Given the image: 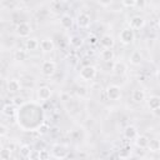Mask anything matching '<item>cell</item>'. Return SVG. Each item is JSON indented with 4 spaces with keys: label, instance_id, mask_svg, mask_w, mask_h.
<instances>
[{
    "label": "cell",
    "instance_id": "obj_1",
    "mask_svg": "<svg viewBox=\"0 0 160 160\" xmlns=\"http://www.w3.org/2000/svg\"><path fill=\"white\" fill-rule=\"evenodd\" d=\"M96 68L92 66V65H85L80 69V72H79V76L84 80V81H90V80H94L95 76H96Z\"/></svg>",
    "mask_w": 160,
    "mask_h": 160
},
{
    "label": "cell",
    "instance_id": "obj_2",
    "mask_svg": "<svg viewBox=\"0 0 160 160\" xmlns=\"http://www.w3.org/2000/svg\"><path fill=\"white\" fill-rule=\"evenodd\" d=\"M119 38H120V42L124 44V45H130L134 39H135V35H134V30L131 28H125L120 31L119 34Z\"/></svg>",
    "mask_w": 160,
    "mask_h": 160
},
{
    "label": "cell",
    "instance_id": "obj_3",
    "mask_svg": "<svg viewBox=\"0 0 160 160\" xmlns=\"http://www.w3.org/2000/svg\"><path fill=\"white\" fill-rule=\"evenodd\" d=\"M56 71V64L52 60H45L41 64V74L46 78H51Z\"/></svg>",
    "mask_w": 160,
    "mask_h": 160
},
{
    "label": "cell",
    "instance_id": "obj_4",
    "mask_svg": "<svg viewBox=\"0 0 160 160\" xmlns=\"http://www.w3.org/2000/svg\"><path fill=\"white\" fill-rule=\"evenodd\" d=\"M51 156L55 159H65L68 156L66 146L62 144H55L51 148Z\"/></svg>",
    "mask_w": 160,
    "mask_h": 160
},
{
    "label": "cell",
    "instance_id": "obj_5",
    "mask_svg": "<svg viewBox=\"0 0 160 160\" xmlns=\"http://www.w3.org/2000/svg\"><path fill=\"white\" fill-rule=\"evenodd\" d=\"M15 31H16V35H18L19 38H28V36L30 35V32L32 31V29H31V25H30L29 22L22 21V22H20V24H18Z\"/></svg>",
    "mask_w": 160,
    "mask_h": 160
},
{
    "label": "cell",
    "instance_id": "obj_6",
    "mask_svg": "<svg viewBox=\"0 0 160 160\" xmlns=\"http://www.w3.org/2000/svg\"><path fill=\"white\" fill-rule=\"evenodd\" d=\"M106 96L109 100H112V101H116L121 98V89L120 86L118 85H110L108 89H106Z\"/></svg>",
    "mask_w": 160,
    "mask_h": 160
},
{
    "label": "cell",
    "instance_id": "obj_7",
    "mask_svg": "<svg viewBox=\"0 0 160 160\" xmlns=\"http://www.w3.org/2000/svg\"><path fill=\"white\" fill-rule=\"evenodd\" d=\"M144 26H145V19L140 15L132 16L129 21V28H131L132 30H139V29H142Z\"/></svg>",
    "mask_w": 160,
    "mask_h": 160
},
{
    "label": "cell",
    "instance_id": "obj_8",
    "mask_svg": "<svg viewBox=\"0 0 160 160\" xmlns=\"http://www.w3.org/2000/svg\"><path fill=\"white\" fill-rule=\"evenodd\" d=\"M76 24L81 29H88L90 26V24H91V19L86 12H80L78 15V18H76Z\"/></svg>",
    "mask_w": 160,
    "mask_h": 160
},
{
    "label": "cell",
    "instance_id": "obj_9",
    "mask_svg": "<svg viewBox=\"0 0 160 160\" xmlns=\"http://www.w3.org/2000/svg\"><path fill=\"white\" fill-rule=\"evenodd\" d=\"M40 49L44 51V52H52L54 49H55V44L52 41V39L50 38H45L40 41Z\"/></svg>",
    "mask_w": 160,
    "mask_h": 160
},
{
    "label": "cell",
    "instance_id": "obj_10",
    "mask_svg": "<svg viewBox=\"0 0 160 160\" xmlns=\"http://www.w3.org/2000/svg\"><path fill=\"white\" fill-rule=\"evenodd\" d=\"M112 72H114L115 75H118V76L125 75V74L128 72V66H126V64L122 62V61H116V62L114 64V66H112Z\"/></svg>",
    "mask_w": 160,
    "mask_h": 160
},
{
    "label": "cell",
    "instance_id": "obj_11",
    "mask_svg": "<svg viewBox=\"0 0 160 160\" xmlns=\"http://www.w3.org/2000/svg\"><path fill=\"white\" fill-rule=\"evenodd\" d=\"M100 44H101V46L104 49H112L114 45H115V40H114V38L110 34H105V35L101 36Z\"/></svg>",
    "mask_w": 160,
    "mask_h": 160
},
{
    "label": "cell",
    "instance_id": "obj_12",
    "mask_svg": "<svg viewBox=\"0 0 160 160\" xmlns=\"http://www.w3.org/2000/svg\"><path fill=\"white\" fill-rule=\"evenodd\" d=\"M51 95H52V91H51V89L49 86H40L38 89V98L40 100L46 101V100H49L51 98Z\"/></svg>",
    "mask_w": 160,
    "mask_h": 160
},
{
    "label": "cell",
    "instance_id": "obj_13",
    "mask_svg": "<svg viewBox=\"0 0 160 160\" xmlns=\"http://www.w3.org/2000/svg\"><path fill=\"white\" fill-rule=\"evenodd\" d=\"M6 89L9 92H18L21 89V82L18 79H10L6 82Z\"/></svg>",
    "mask_w": 160,
    "mask_h": 160
},
{
    "label": "cell",
    "instance_id": "obj_14",
    "mask_svg": "<svg viewBox=\"0 0 160 160\" xmlns=\"http://www.w3.org/2000/svg\"><path fill=\"white\" fill-rule=\"evenodd\" d=\"M129 61L131 65L134 66H138L142 62V54L139 51V50H134L131 54H130V58H129Z\"/></svg>",
    "mask_w": 160,
    "mask_h": 160
},
{
    "label": "cell",
    "instance_id": "obj_15",
    "mask_svg": "<svg viewBox=\"0 0 160 160\" xmlns=\"http://www.w3.org/2000/svg\"><path fill=\"white\" fill-rule=\"evenodd\" d=\"M145 98H146V95H145V91H144L142 89H135V90L132 91V94H131V99H132L134 102H136V104L142 102V101L145 100Z\"/></svg>",
    "mask_w": 160,
    "mask_h": 160
},
{
    "label": "cell",
    "instance_id": "obj_16",
    "mask_svg": "<svg viewBox=\"0 0 160 160\" xmlns=\"http://www.w3.org/2000/svg\"><path fill=\"white\" fill-rule=\"evenodd\" d=\"M138 135H139V134H138V129H136L134 125H129V126H126V128L124 129V136H125V139H128V140H132V139H135Z\"/></svg>",
    "mask_w": 160,
    "mask_h": 160
},
{
    "label": "cell",
    "instance_id": "obj_17",
    "mask_svg": "<svg viewBox=\"0 0 160 160\" xmlns=\"http://www.w3.org/2000/svg\"><path fill=\"white\" fill-rule=\"evenodd\" d=\"M38 48H40V42L38 41L36 38H29L25 41V49L28 51H35Z\"/></svg>",
    "mask_w": 160,
    "mask_h": 160
},
{
    "label": "cell",
    "instance_id": "obj_18",
    "mask_svg": "<svg viewBox=\"0 0 160 160\" xmlns=\"http://www.w3.org/2000/svg\"><path fill=\"white\" fill-rule=\"evenodd\" d=\"M149 138L146 136V135H138L136 138H135V145L138 146V148H140V149H144V148H148V145H149Z\"/></svg>",
    "mask_w": 160,
    "mask_h": 160
},
{
    "label": "cell",
    "instance_id": "obj_19",
    "mask_svg": "<svg viewBox=\"0 0 160 160\" xmlns=\"http://www.w3.org/2000/svg\"><path fill=\"white\" fill-rule=\"evenodd\" d=\"M100 56H101V59H102L104 61L109 62V61H112V60H114V58H115V52H114L112 49H104V50L101 51Z\"/></svg>",
    "mask_w": 160,
    "mask_h": 160
},
{
    "label": "cell",
    "instance_id": "obj_20",
    "mask_svg": "<svg viewBox=\"0 0 160 160\" xmlns=\"http://www.w3.org/2000/svg\"><path fill=\"white\" fill-rule=\"evenodd\" d=\"M60 24L64 29H70L72 26V18L69 14H64L60 18Z\"/></svg>",
    "mask_w": 160,
    "mask_h": 160
},
{
    "label": "cell",
    "instance_id": "obj_21",
    "mask_svg": "<svg viewBox=\"0 0 160 160\" xmlns=\"http://www.w3.org/2000/svg\"><path fill=\"white\" fill-rule=\"evenodd\" d=\"M14 59L16 61H25L28 59V50L25 49H18L14 51Z\"/></svg>",
    "mask_w": 160,
    "mask_h": 160
},
{
    "label": "cell",
    "instance_id": "obj_22",
    "mask_svg": "<svg viewBox=\"0 0 160 160\" xmlns=\"http://www.w3.org/2000/svg\"><path fill=\"white\" fill-rule=\"evenodd\" d=\"M148 106H149L150 110H154L156 108H160V96H158V95L150 96L149 100H148Z\"/></svg>",
    "mask_w": 160,
    "mask_h": 160
},
{
    "label": "cell",
    "instance_id": "obj_23",
    "mask_svg": "<svg viewBox=\"0 0 160 160\" xmlns=\"http://www.w3.org/2000/svg\"><path fill=\"white\" fill-rule=\"evenodd\" d=\"M148 149L152 152H156V151H160V140L159 139H151L149 141V145H148Z\"/></svg>",
    "mask_w": 160,
    "mask_h": 160
},
{
    "label": "cell",
    "instance_id": "obj_24",
    "mask_svg": "<svg viewBox=\"0 0 160 160\" xmlns=\"http://www.w3.org/2000/svg\"><path fill=\"white\" fill-rule=\"evenodd\" d=\"M69 44H70L72 48L78 49V48H80V46L82 45V39H81L80 36H76V35H74V36H71V38H70V40H69Z\"/></svg>",
    "mask_w": 160,
    "mask_h": 160
},
{
    "label": "cell",
    "instance_id": "obj_25",
    "mask_svg": "<svg viewBox=\"0 0 160 160\" xmlns=\"http://www.w3.org/2000/svg\"><path fill=\"white\" fill-rule=\"evenodd\" d=\"M19 152H20V156L21 158H30L31 156V149L29 145H21L20 149H19Z\"/></svg>",
    "mask_w": 160,
    "mask_h": 160
},
{
    "label": "cell",
    "instance_id": "obj_26",
    "mask_svg": "<svg viewBox=\"0 0 160 160\" xmlns=\"http://www.w3.org/2000/svg\"><path fill=\"white\" fill-rule=\"evenodd\" d=\"M2 114L6 115V116H11V115L14 114V106L10 105V104L4 105V108H2Z\"/></svg>",
    "mask_w": 160,
    "mask_h": 160
},
{
    "label": "cell",
    "instance_id": "obj_27",
    "mask_svg": "<svg viewBox=\"0 0 160 160\" xmlns=\"http://www.w3.org/2000/svg\"><path fill=\"white\" fill-rule=\"evenodd\" d=\"M51 156V154L48 151V150H45V149H41L39 152H38V158L40 159V160H46V159H49Z\"/></svg>",
    "mask_w": 160,
    "mask_h": 160
},
{
    "label": "cell",
    "instance_id": "obj_28",
    "mask_svg": "<svg viewBox=\"0 0 160 160\" xmlns=\"http://www.w3.org/2000/svg\"><path fill=\"white\" fill-rule=\"evenodd\" d=\"M10 156H11V151H10L9 149H2V150L0 151V159H2V160H9Z\"/></svg>",
    "mask_w": 160,
    "mask_h": 160
},
{
    "label": "cell",
    "instance_id": "obj_29",
    "mask_svg": "<svg viewBox=\"0 0 160 160\" xmlns=\"http://www.w3.org/2000/svg\"><path fill=\"white\" fill-rule=\"evenodd\" d=\"M135 8H136L138 10H144V9L146 8V0H136Z\"/></svg>",
    "mask_w": 160,
    "mask_h": 160
},
{
    "label": "cell",
    "instance_id": "obj_30",
    "mask_svg": "<svg viewBox=\"0 0 160 160\" xmlns=\"http://www.w3.org/2000/svg\"><path fill=\"white\" fill-rule=\"evenodd\" d=\"M135 2H136V0H121L122 6H125V8H134Z\"/></svg>",
    "mask_w": 160,
    "mask_h": 160
},
{
    "label": "cell",
    "instance_id": "obj_31",
    "mask_svg": "<svg viewBox=\"0 0 160 160\" xmlns=\"http://www.w3.org/2000/svg\"><path fill=\"white\" fill-rule=\"evenodd\" d=\"M112 1H114V0H98V2H99L101 6H104V8L110 6V5L112 4Z\"/></svg>",
    "mask_w": 160,
    "mask_h": 160
},
{
    "label": "cell",
    "instance_id": "obj_32",
    "mask_svg": "<svg viewBox=\"0 0 160 160\" xmlns=\"http://www.w3.org/2000/svg\"><path fill=\"white\" fill-rule=\"evenodd\" d=\"M12 104H14V105H16V106H21V105L24 104V99H22V98H20V96H16V98L14 99Z\"/></svg>",
    "mask_w": 160,
    "mask_h": 160
},
{
    "label": "cell",
    "instance_id": "obj_33",
    "mask_svg": "<svg viewBox=\"0 0 160 160\" xmlns=\"http://www.w3.org/2000/svg\"><path fill=\"white\" fill-rule=\"evenodd\" d=\"M89 42H90L91 45H95V44L98 42V39H96L94 35H90V36H89Z\"/></svg>",
    "mask_w": 160,
    "mask_h": 160
},
{
    "label": "cell",
    "instance_id": "obj_34",
    "mask_svg": "<svg viewBox=\"0 0 160 160\" xmlns=\"http://www.w3.org/2000/svg\"><path fill=\"white\" fill-rule=\"evenodd\" d=\"M6 134H8V130H6V128H5L4 125H1V126H0V135H1V136H5Z\"/></svg>",
    "mask_w": 160,
    "mask_h": 160
},
{
    "label": "cell",
    "instance_id": "obj_35",
    "mask_svg": "<svg viewBox=\"0 0 160 160\" xmlns=\"http://www.w3.org/2000/svg\"><path fill=\"white\" fill-rule=\"evenodd\" d=\"M151 111H152L154 116H156V118H160V108H156V109H154V110H151Z\"/></svg>",
    "mask_w": 160,
    "mask_h": 160
},
{
    "label": "cell",
    "instance_id": "obj_36",
    "mask_svg": "<svg viewBox=\"0 0 160 160\" xmlns=\"http://www.w3.org/2000/svg\"><path fill=\"white\" fill-rule=\"evenodd\" d=\"M46 131H48V128H46L45 125H42V126L39 128V132H40V134H45Z\"/></svg>",
    "mask_w": 160,
    "mask_h": 160
},
{
    "label": "cell",
    "instance_id": "obj_37",
    "mask_svg": "<svg viewBox=\"0 0 160 160\" xmlns=\"http://www.w3.org/2000/svg\"><path fill=\"white\" fill-rule=\"evenodd\" d=\"M155 76H156V81H158V84L160 85V70L156 71V75H155Z\"/></svg>",
    "mask_w": 160,
    "mask_h": 160
},
{
    "label": "cell",
    "instance_id": "obj_38",
    "mask_svg": "<svg viewBox=\"0 0 160 160\" xmlns=\"http://www.w3.org/2000/svg\"><path fill=\"white\" fill-rule=\"evenodd\" d=\"M60 1H66V0H60Z\"/></svg>",
    "mask_w": 160,
    "mask_h": 160
}]
</instances>
